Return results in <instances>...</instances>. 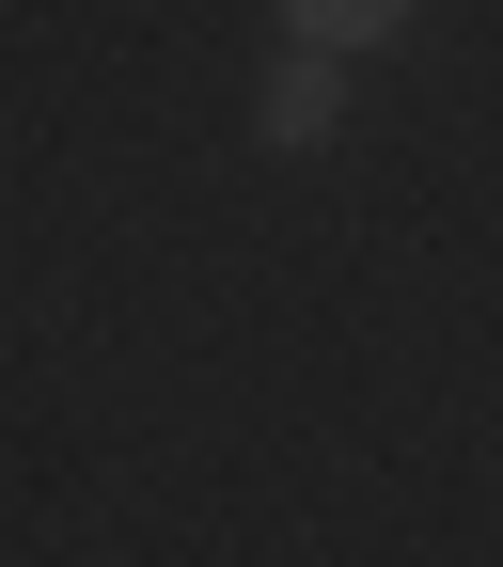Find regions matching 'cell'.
Segmentation results:
<instances>
[{"label":"cell","instance_id":"6da1fadb","mask_svg":"<svg viewBox=\"0 0 503 567\" xmlns=\"http://www.w3.org/2000/svg\"><path fill=\"white\" fill-rule=\"evenodd\" d=\"M346 80H363V63H315V48H283L268 80H252V142H268V158H315V142L346 126Z\"/></svg>","mask_w":503,"mask_h":567},{"label":"cell","instance_id":"7a4b0ae2","mask_svg":"<svg viewBox=\"0 0 503 567\" xmlns=\"http://www.w3.org/2000/svg\"><path fill=\"white\" fill-rule=\"evenodd\" d=\"M268 17H283V48L363 63V48H394V32H409V0H268Z\"/></svg>","mask_w":503,"mask_h":567}]
</instances>
